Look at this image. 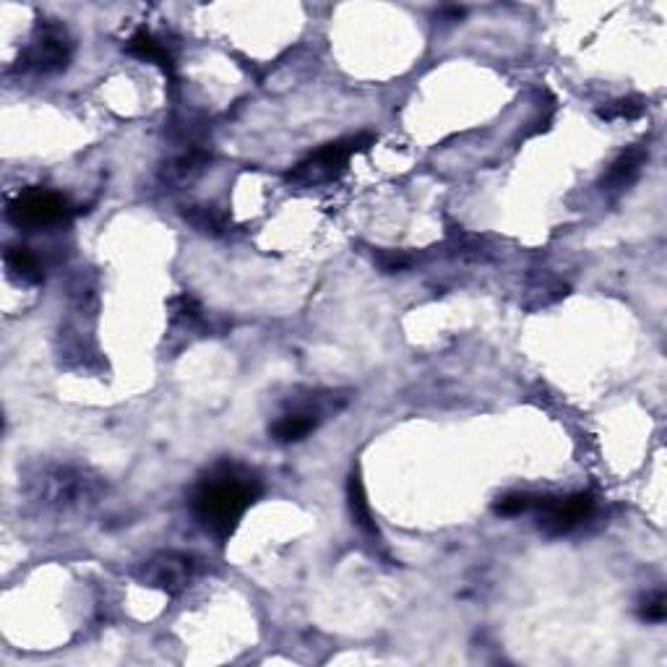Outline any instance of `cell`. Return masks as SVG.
<instances>
[{
	"mask_svg": "<svg viewBox=\"0 0 667 667\" xmlns=\"http://www.w3.org/2000/svg\"><path fill=\"white\" fill-rule=\"evenodd\" d=\"M261 496L258 477L238 464H217L199 480L191 496V511L206 535L225 542L240 519Z\"/></svg>",
	"mask_w": 667,
	"mask_h": 667,
	"instance_id": "1",
	"label": "cell"
},
{
	"mask_svg": "<svg viewBox=\"0 0 667 667\" xmlns=\"http://www.w3.org/2000/svg\"><path fill=\"white\" fill-rule=\"evenodd\" d=\"M373 136L370 133H360V136H352V139L342 141H331V144L321 146L318 152H313L311 157L303 159L300 165L292 167V172L287 175V180L295 185H321L337 180L344 172L347 162L355 157L357 152H365L370 144H373Z\"/></svg>",
	"mask_w": 667,
	"mask_h": 667,
	"instance_id": "2",
	"label": "cell"
},
{
	"mask_svg": "<svg viewBox=\"0 0 667 667\" xmlns=\"http://www.w3.org/2000/svg\"><path fill=\"white\" fill-rule=\"evenodd\" d=\"M71 63V40L58 24H40L29 47L21 53L19 66L37 76H53L66 71Z\"/></svg>",
	"mask_w": 667,
	"mask_h": 667,
	"instance_id": "3",
	"label": "cell"
},
{
	"mask_svg": "<svg viewBox=\"0 0 667 667\" xmlns=\"http://www.w3.org/2000/svg\"><path fill=\"white\" fill-rule=\"evenodd\" d=\"M71 214V204H68L60 193L42 191V188H32V191L19 193V196L8 204V219H11V225L24 227V230H40V227L60 225V222H66Z\"/></svg>",
	"mask_w": 667,
	"mask_h": 667,
	"instance_id": "4",
	"label": "cell"
},
{
	"mask_svg": "<svg viewBox=\"0 0 667 667\" xmlns=\"http://www.w3.org/2000/svg\"><path fill=\"white\" fill-rule=\"evenodd\" d=\"M535 509L540 511V529L548 537H563L587 522L595 511V498L589 493H571L563 498H537Z\"/></svg>",
	"mask_w": 667,
	"mask_h": 667,
	"instance_id": "5",
	"label": "cell"
},
{
	"mask_svg": "<svg viewBox=\"0 0 667 667\" xmlns=\"http://www.w3.org/2000/svg\"><path fill=\"white\" fill-rule=\"evenodd\" d=\"M136 579L146 587L162 589L167 595H178L183 592L193 579V561L188 555L165 553L157 555L152 561H146L144 566L136 571Z\"/></svg>",
	"mask_w": 667,
	"mask_h": 667,
	"instance_id": "6",
	"label": "cell"
},
{
	"mask_svg": "<svg viewBox=\"0 0 667 667\" xmlns=\"http://www.w3.org/2000/svg\"><path fill=\"white\" fill-rule=\"evenodd\" d=\"M649 154L641 149V146H634V149H628L623 152L621 157L615 159L610 170L605 172V178H602L600 188L602 193H608V196H618L628 188V185H634L636 178L641 175V167L647 165Z\"/></svg>",
	"mask_w": 667,
	"mask_h": 667,
	"instance_id": "7",
	"label": "cell"
},
{
	"mask_svg": "<svg viewBox=\"0 0 667 667\" xmlns=\"http://www.w3.org/2000/svg\"><path fill=\"white\" fill-rule=\"evenodd\" d=\"M318 423H321V415L305 410V407H295V410L284 412L277 423L271 425L269 436L277 443L303 441L305 436H311L313 430L318 428Z\"/></svg>",
	"mask_w": 667,
	"mask_h": 667,
	"instance_id": "8",
	"label": "cell"
},
{
	"mask_svg": "<svg viewBox=\"0 0 667 667\" xmlns=\"http://www.w3.org/2000/svg\"><path fill=\"white\" fill-rule=\"evenodd\" d=\"M126 53L133 55V58L146 60V63H154V66H159L165 73H170V76L172 71H175L170 50H167L165 42L157 40L149 29H139V32L133 34L131 40L126 42Z\"/></svg>",
	"mask_w": 667,
	"mask_h": 667,
	"instance_id": "9",
	"label": "cell"
},
{
	"mask_svg": "<svg viewBox=\"0 0 667 667\" xmlns=\"http://www.w3.org/2000/svg\"><path fill=\"white\" fill-rule=\"evenodd\" d=\"M6 266L8 271H11V277L19 279V282L24 284H40L42 277H45L37 256H34L29 248H24V245H8Z\"/></svg>",
	"mask_w": 667,
	"mask_h": 667,
	"instance_id": "10",
	"label": "cell"
},
{
	"mask_svg": "<svg viewBox=\"0 0 667 667\" xmlns=\"http://www.w3.org/2000/svg\"><path fill=\"white\" fill-rule=\"evenodd\" d=\"M347 503H350V514H352V522H355V527L363 529L365 535L378 537V527H376V522H373V514H370L368 498H365L363 480H360L357 472H352L350 483H347Z\"/></svg>",
	"mask_w": 667,
	"mask_h": 667,
	"instance_id": "11",
	"label": "cell"
},
{
	"mask_svg": "<svg viewBox=\"0 0 667 667\" xmlns=\"http://www.w3.org/2000/svg\"><path fill=\"white\" fill-rule=\"evenodd\" d=\"M183 217L193 230L204 232V235H222L230 227L227 214L219 212L217 206H191L188 212H183Z\"/></svg>",
	"mask_w": 667,
	"mask_h": 667,
	"instance_id": "12",
	"label": "cell"
},
{
	"mask_svg": "<svg viewBox=\"0 0 667 667\" xmlns=\"http://www.w3.org/2000/svg\"><path fill=\"white\" fill-rule=\"evenodd\" d=\"M644 113H647V102L641 97H623L597 110L602 120H639Z\"/></svg>",
	"mask_w": 667,
	"mask_h": 667,
	"instance_id": "13",
	"label": "cell"
},
{
	"mask_svg": "<svg viewBox=\"0 0 667 667\" xmlns=\"http://www.w3.org/2000/svg\"><path fill=\"white\" fill-rule=\"evenodd\" d=\"M537 498L529 496V493H509V496L498 498L496 503V514L498 516H522L527 511L535 509Z\"/></svg>",
	"mask_w": 667,
	"mask_h": 667,
	"instance_id": "14",
	"label": "cell"
},
{
	"mask_svg": "<svg viewBox=\"0 0 667 667\" xmlns=\"http://www.w3.org/2000/svg\"><path fill=\"white\" fill-rule=\"evenodd\" d=\"M373 261H376L386 274H397V271L410 269V266L415 264L410 253L404 251H376L373 253Z\"/></svg>",
	"mask_w": 667,
	"mask_h": 667,
	"instance_id": "15",
	"label": "cell"
},
{
	"mask_svg": "<svg viewBox=\"0 0 667 667\" xmlns=\"http://www.w3.org/2000/svg\"><path fill=\"white\" fill-rule=\"evenodd\" d=\"M639 615H641V621H647V623H662V621H665V615H667L665 595H662V592H657V595L647 597V600L641 602Z\"/></svg>",
	"mask_w": 667,
	"mask_h": 667,
	"instance_id": "16",
	"label": "cell"
}]
</instances>
